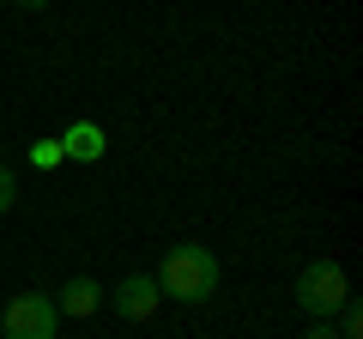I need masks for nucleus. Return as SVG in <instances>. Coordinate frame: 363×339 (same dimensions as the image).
<instances>
[{
    "mask_svg": "<svg viewBox=\"0 0 363 339\" xmlns=\"http://www.w3.org/2000/svg\"><path fill=\"white\" fill-rule=\"evenodd\" d=\"M152 279H157V291H164V303L200 309V303L218 297V285H224V261L212 255L206 243H169Z\"/></svg>",
    "mask_w": 363,
    "mask_h": 339,
    "instance_id": "1",
    "label": "nucleus"
},
{
    "mask_svg": "<svg viewBox=\"0 0 363 339\" xmlns=\"http://www.w3.org/2000/svg\"><path fill=\"white\" fill-rule=\"evenodd\" d=\"M291 297H297V309L309 315V321H333V315L351 303V279H345V267H339V261H327V255H321V261H309L297 273Z\"/></svg>",
    "mask_w": 363,
    "mask_h": 339,
    "instance_id": "2",
    "label": "nucleus"
},
{
    "mask_svg": "<svg viewBox=\"0 0 363 339\" xmlns=\"http://www.w3.org/2000/svg\"><path fill=\"white\" fill-rule=\"evenodd\" d=\"M61 333V309L49 291H13L0 309V339H55Z\"/></svg>",
    "mask_w": 363,
    "mask_h": 339,
    "instance_id": "3",
    "label": "nucleus"
},
{
    "mask_svg": "<svg viewBox=\"0 0 363 339\" xmlns=\"http://www.w3.org/2000/svg\"><path fill=\"white\" fill-rule=\"evenodd\" d=\"M104 303L121 321H152V315L164 309V291H157L152 273H128V279H116V285H104Z\"/></svg>",
    "mask_w": 363,
    "mask_h": 339,
    "instance_id": "4",
    "label": "nucleus"
},
{
    "mask_svg": "<svg viewBox=\"0 0 363 339\" xmlns=\"http://www.w3.org/2000/svg\"><path fill=\"white\" fill-rule=\"evenodd\" d=\"M49 297H55V309H61V321H67V315H73V321H91V315L104 309V285H97L91 273L67 279V285H61V291H49Z\"/></svg>",
    "mask_w": 363,
    "mask_h": 339,
    "instance_id": "5",
    "label": "nucleus"
},
{
    "mask_svg": "<svg viewBox=\"0 0 363 339\" xmlns=\"http://www.w3.org/2000/svg\"><path fill=\"white\" fill-rule=\"evenodd\" d=\"M61 140V152H67V164H97V157L109 152V133L97 128V121H73L67 133H55Z\"/></svg>",
    "mask_w": 363,
    "mask_h": 339,
    "instance_id": "6",
    "label": "nucleus"
},
{
    "mask_svg": "<svg viewBox=\"0 0 363 339\" xmlns=\"http://www.w3.org/2000/svg\"><path fill=\"white\" fill-rule=\"evenodd\" d=\"M25 157H30V170H61V164H67V152H61V140H55V133L30 140V145H25Z\"/></svg>",
    "mask_w": 363,
    "mask_h": 339,
    "instance_id": "7",
    "label": "nucleus"
},
{
    "mask_svg": "<svg viewBox=\"0 0 363 339\" xmlns=\"http://www.w3.org/2000/svg\"><path fill=\"white\" fill-rule=\"evenodd\" d=\"M18 206V170L13 164H0V218Z\"/></svg>",
    "mask_w": 363,
    "mask_h": 339,
    "instance_id": "8",
    "label": "nucleus"
},
{
    "mask_svg": "<svg viewBox=\"0 0 363 339\" xmlns=\"http://www.w3.org/2000/svg\"><path fill=\"white\" fill-rule=\"evenodd\" d=\"M303 339H339V333H333V321H315V327H309Z\"/></svg>",
    "mask_w": 363,
    "mask_h": 339,
    "instance_id": "9",
    "label": "nucleus"
},
{
    "mask_svg": "<svg viewBox=\"0 0 363 339\" xmlns=\"http://www.w3.org/2000/svg\"><path fill=\"white\" fill-rule=\"evenodd\" d=\"M13 6H25V13H43V6H49V0H13Z\"/></svg>",
    "mask_w": 363,
    "mask_h": 339,
    "instance_id": "10",
    "label": "nucleus"
},
{
    "mask_svg": "<svg viewBox=\"0 0 363 339\" xmlns=\"http://www.w3.org/2000/svg\"><path fill=\"white\" fill-rule=\"evenodd\" d=\"M0 6H6V0H0Z\"/></svg>",
    "mask_w": 363,
    "mask_h": 339,
    "instance_id": "11",
    "label": "nucleus"
}]
</instances>
